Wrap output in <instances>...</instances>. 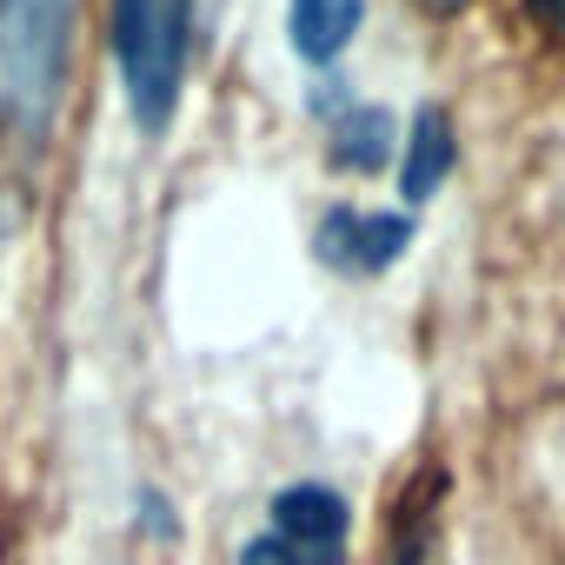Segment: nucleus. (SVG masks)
<instances>
[{"label": "nucleus", "instance_id": "obj_1", "mask_svg": "<svg viewBox=\"0 0 565 565\" xmlns=\"http://www.w3.org/2000/svg\"><path fill=\"white\" fill-rule=\"evenodd\" d=\"M74 0H0V134L41 147L67 94Z\"/></svg>", "mask_w": 565, "mask_h": 565}, {"label": "nucleus", "instance_id": "obj_2", "mask_svg": "<svg viewBox=\"0 0 565 565\" xmlns=\"http://www.w3.org/2000/svg\"><path fill=\"white\" fill-rule=\"evenodd\" d=\"M107 28H114L107 41H114V67H120L127 114L140 120V134H160L173 120L180 81H186L193 0H114Z\"/></svg>", "mask_w": 565, "mask_h": 565}, {"label": "nucleus", "instance_id": "obj_3", "mask_svg": "<svg viewBox=\"0 0 565 565\" xmlns=\"http://www.w3.org/2000/svg\"><path fill=\"white\" fill-rule=\"evenodd\" d=\"M273 519H266V532H279L287 545H300L307 558H320V565H340L347 558V532H353V519H347V499L333 492V486H287L273 505H266Z\"/></svg>", "mask_w": 565, "mask_h": 565}, {"label": "nucleus", "instance_id": "obj_4", "mask_svg": "<svg viewBox=\"0 0 565 565\" xmlns=\"http://www.w3.org/2000/svg\"><path fill=\"white\" fill-rule=\"evenodd\" d=\"M413 239V220L399 213H360V206H333L320 220V259L340 273H386Z\"/></svg>", "mask_w": 565, "mask_h": 565}, {"label": "nucleus", "instance_id": "obj_5", "mask_svg": "<svg viewBox=\"0 0 565 565\" xmlns=\"http://www.w3.org/2000/svg\"><path fill=\"white\" fill-rule=\"evenodd\" d=\"M360 0H294V54L300 61H313V67H327V61H340L347 54V41L360 34Z\"/></svg>", "mask_w": 565, "mask_h": 565}, {"label": "nucleus", "instance_id": "obj_6", "mask_svg": "<svg viewBox=\"0 0 565 565\" xmlns=\"http://www.w3.org/2000/svg\"><path fill=\"white\" fill-rule=\"evenodd\" d=\"M452 173V120L439 107H426L413 120V140H406V167H399V193L406 206H426L439 193V180Z\"/></svg>", "mask_w": 565, "mask_h": 565}, {"label": "nucleus", "instance_id": "obj_7", "mask_svg": "<svg viewBox=\"0 0 565 565\" xmlns=\"http://www.w3.org/2000/svg\"><path fill=\"white\" fill-rule=\"evenodd\" d=\"M393 153V120L380 107H347L333 120V160L353 173H380V160Z\"/></svg>", "mask_w": 565, "mask_h": 565}, {"label": "nucleus", "instance_id": "obj_8", "mask_svg": "<svg viewBox=\"0 0 565 565\" xmlns=\"http://www.w3.org/2000/svg\"><path fill=\"white\" fill-rule=\"evenodd\" d=\"M239 565H320V558H307L300 545H287V539H279V532H259V539H246Z\"/></svg>", "mask_w": 565, "mask_h": 565}, {"label": "nucleus", "instance_id": "obj_9", "mask_svg": "<svg viewBox=\"0 0 565 565\" xmlns=\"http://www.w3.org/2000/svg\"><path fill=\"white\" fill-rule=\"evenodd\" d=\"M393 565H433V539H426V525H406V532H399Z\"/></svg>", "mask_w": 565, "mask_h": 565}, {"label": "nucleus", "instance_id": "obj_10", "mask_svg": "<svg viewBox=\"0 0 565 565\" xmlns=\"http://www.w3.org/2000/svg\"><path fill=\"white\" fill-rule=\"evenodd\" d=\"M532 14H539L552 34H565V0H532Z\"/></svg>", "mask_w": 565, "mask_h": 565}, {"label": "nucleus", "instance_id": "obj_11", "mask_svg": "<svg viewBox=\"0 0 565 565\" xmlns=\"http://www.w3.org/2000/svg\"><path fill=\"white\" fill-rule=\"evenodd\" d=\"M413 8H426V14H459V8H472V0H413Z\"/></svg>", "mask_w": 565, "mask_h": 565}]
</instances>
